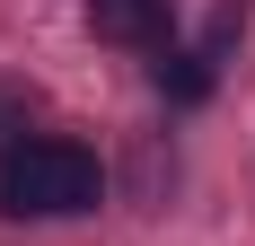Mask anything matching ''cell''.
Masks as SVG:
<instances>
[{
	"mask_svg": "<svg viewBox=\"0 0 255 246\" xmlns=\"http://www.w3.org/2000/svg\"><path fill=\"white\" fill-rule=\"evenodd\" d=\"M97 158L79 141H26L0 158V211L9 220H71V211H97Z\"/></svg>",
	"mask_w": 255,
	"mask_h": 246,
	"instance_id": "obj_1",
	"label": "cell"
},
{
	"mask_svg": "<svg viewBox=\"0 0 255 246\" xmlns=\"http://www.w3.org/2000/svg\"><path fill=\"white\" fill-rule=\"evenodd\" d=\"M26 123H35V97H26V88H0V158L26 149Z\"/></svg>",
	"mask_w": 255,
	"mask_h": 246,
	"instance_id": "obj_4",
	"label": "cell"
},
{
	"mask_svg": "<svg viewBox=\"0 0 255 246\" xmlns=\"http://www.w3.org/2000/svg\"><path fill=\"white\" fill-rule=\"evenodd\" d=\"M150 79H158V97H167V106H203V97H211V79H220V62H211L203 44H158Z\"/></svg>",
	"mask_w": 255,
	"mask_h": 246,
	"instance_id": "obj_3",
	"label": "cell"
},
{
	"mask_svg": "<svg viewBox=\"0 0 255 246\" xmlns=\"http://www.w3.org/2000/svg\"><path fill=\"white\" fill-rule=\"evenodd\" d=\"M88 35L158 53V44H176V0H88Z\"/></svg>",
	"mask_w": 255,
	"mask_h": 246,
	"instance_id": "obj_2",
	"label": "cell"
}]
</instances>
